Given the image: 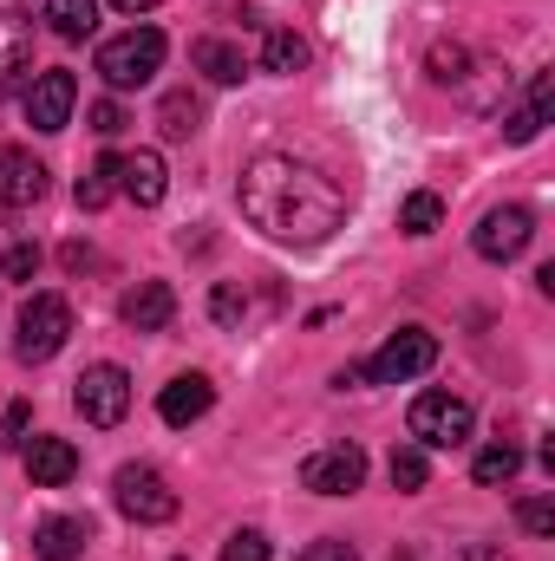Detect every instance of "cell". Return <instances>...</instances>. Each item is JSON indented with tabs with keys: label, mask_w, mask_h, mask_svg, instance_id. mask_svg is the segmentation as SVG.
<instances>
[{
	"label": "cell",
	"mask_w": 555,
	"mask_h": 561,
	"mask_svg": "<svg viewBox=\"0 0 555 561\" xmlns=\"http://www.w3.org/2000/svg\"><path fill=\"white\" fill-rule=\"evenodd\" d=\"M72 405H79V419L99 424V431L125 424V412H132V379H125V366H86L79 386H72Z\"/></svg>",
	"instance_id": "obj_6"
},
{
	"label": "cell",
	"mask_w": 555,
	"mask_h": 561,
	"mask_svg": "<svg viewBox=\"0 0 555 561\" xmlns=\"http://www.w3.org/2000/svg\"><path fill=\"white\" fill-rule=\"evenodd\" d=\"M517 470H523V450H517V444H484V450H477V463H471V477H477L484 490L517 483Z\"/></svg>",
	"instance_id": "obj_23"
},
{
	"label": "cell",
	"mask_w": 555,
	"mask_h": 561,
	"mask_svg": "<svg viewBox=\"0 0 555 561\" xmlns=\"http://www.w3.org/2000/svg\"><path fill=\"white\" fill-rule=\"evenodd\" d=\"M386 470H393V490H406V496L424 490V477H431V463H424V450H418V444L393 450V463H386Z\"/></svg>",
	"instance_id": "obj_26"
},
{
	"label": "cell",
	"mask_w": 555,
	"mask_h": 561,
	"mask_svg": "<svg viewBox=\"0 0 555 561\" xmlns=\"http://www.w3.org/2000/svg\"><path fill=\"white\" fill-rule=\"evenodd\" d=\"M209 405H216V386H209L203 373H183V379H170V386H163L157 419H163V424H196Z\"/></svg>",
	"instance_id": "obj_15"
},
{
	"label": "cell",
	"mask_w": 555,
	"mask_h": 561,
	"mask_svg": "<svg viewBox=\"0 0 555 561\" xmlns=\"http://www.w3.org/2000/svg\"><path fill=\"white\" fill-rule=\"evenodd\" d=\"M190 66H196L203 79H216V85H242V72H249V59H242V46H229V39H216V33H203V39L190 46Z\"/></svg>",
	"instance_id": "obj_19"
},
{
	"label": "cell",
	"mask_w": 555,
	"mask_h": 561,
	"mask_svg": "<svg viewBox=\"0 0 555 561\" xmlns=\"http://www.w3.org/2000/svg\"><path fill=\"white\" fill-rule=\"evenodd\" d=\"M236 196H242L249 229H262L281 249H314V242H327V236L347 222L340 183H333L327 170L301 163V157H281V150L256 157V163L242 170Z\"/></svg>",
	"instance_id": "obj_1"
},
{
	"label": "cell",
	"mask_w": 555,
	"mask_h": 561,
	"mask_svg": "<svg viewBox=\"0 0 555 561\" xmlns=\"http://www.w3.org/2000/svg\"><path fill=\"white\" fill-rule=\"evenodd\" d=\"M46 26H53L66 46H79V39L99 33V0H46Z\"/></svg>",
	"instance_id": "obj_20"
},
{
	"label": "cell",
	"mask_w": 555,
	"mask_h": 561,
	"mask_svg": "<svg viewBox=\"0 0 555 561\" xmlns=\"http://www.w3.org/2000/svg\"><path fill=\"white\" fill-rule=\"evenodd\" d=\"M209 313H216L223 327H242V320H249V287H236V280H223V287L209 294Z\"/></svg>",
	"instance_id": "obj_28"
},
{
	"label": "cell",
	"mask_w": 555,
	"mask_h": 561,
	"mask_svg": "<svg viewBox=\"0 0 555 561\" xmlns=\"http://www.w3.org/2000/svg\"><path fill=\"white\" fill-rule=\"evenodd\" d=\"M170 313H177L170 280H138V287L118 300V320H125L132 333H163V327H170Z\"/></svg>",
	"instance_id": "obj_12"
},
{
	"label": "cell",
	"mask_w": 555,
	"mask_h": 561,
	"mask_svg": "<svg viewBox=\"0 0 555 561\" xmlns=\"http://www.w3.org/2000/svg\"><path fill=\"white\" fill-rule=\"evenodd\" d=\"M196 118H203V105H196L190 92H170V99L157 105V125H163V138H190V131H196Z\"/></svg>",
	"instance_id": "obj_25"
},
{
	"label": "cell",
	"mask_w": 555,
	"mask_h": 561,
	"mask_svg": "<svg viewBox=\"0 0 555 561\" xmlns=\"http://www.w3.org/2000/svg\"><path fill=\"white\" fill-rule=\"evenodd\" d=\"M86 542H92V523H86V516H46V523L33 529V556L39 561H79Z\"/></svg>",
	"instance_id": "obj_16"
},
{
	"label": "cell",
	"mask_w": 555,
	"mask_h": 561,
	"mask_svg": "<svg viewBox=\"0 0 555 561\" xmlns=\"http://www.w3.org/2000/svg\"><path fill=\"white\" fill-rule=\"evenodd\" d=\"M118 170H125V157H118V150H105V157L79 176V209H105V203L118 196Z\"/></svg>",
	"instance_id": "obj_22"
},
{
	"label": "cell",
	"mask_w": 555,
	"mask_h": 561,
	"mask_svg": "<svg viewBox=\"0 0 555 561\" xmlns=\"http://www.w3.org/2000/svg\"><path fill=\"white\" fill-rule=\"evenodd\" d=\"M406 424H412L418 450H457V444L471 437L477 412H471L464 399H451V392H418L412 412H406Z\"/></svg>",
	"instance_id": "obj_5"
},
{
	"label": "cell",
	"mask_w": 555,
	"mask_h": 561,
	"mask_svg": "<svg viewBox=\"0 0 555 561\" xmlns=\"http://www.w3.org/2000/svg\"><path fill=\"white\" fill-rule=\"evenodd\" d=\"M431 366H438V340H431L424 327H406V333H393L366 366H347L340 386H360V379H373V386H406V379L431 373Z\"/></svg>",
	"instance_id": "obj_2"
},
{
	"label": "cell",
	"mask_w": 555,
	"mask_h": 561,
	"mask_svg": "<svg viewBox=\"0 0 555 561\" xmlns=\"http://www.w3.org/2000/svg\"><path fill=\"white\" fill-rule=\"evenodd\" d=\"M301 561H360V549H353V542H340V536H327V542H307Z\"/></svg>",
	"instance_id": "obj_34"
},
{
	"label": "cell",
	"mask_w": 555,
	"mask_h": 561,
	"mask_svg": "<svg viewBox=\"0 0 555 561\" xmlns=\"http://www.w3.org/2000/svg\"><path fill=\"white\" fill-rule=\"evenodd\" d=\"M438 222H444V203H438L431 190H412V196L399 203V229H406V236H431Z\"/></svg>",
	"instance_id": "obj_24"
},
{
	"label": "cell",
	"mask_w": 555,
	"mask_h": 561,
	"mask_svg": "<svg viewBox=\"0 0 555 561\" xmlns=\"http://www.w3.org/2000/svg\"><path fill=\"white\" fill-rule=\"evenodd\" d=\"M399 561H412V556H399Z\"/></svg>",
	"instance_id": "obj_37"
},
{
	"label": "cell",
	"mask_w": 555,
	"mask_h": 561,
	"mask_svg": "<svg viewBox=\"0 0 555 561\" xmlns=\"http://www.w3.org/2000/svg\"><path fill=\"white\" fill-rule=\"evenodd\" d=\"M26 437H33V399H13L0 419V450H26Z\"/></svg>",
	"instance_id": "obj_27"
},
{
	"label": "cell",
	"mask_w": 555,
	"mask_h": 561,
	"mask_svg": "<svg viewBox=\"0 0 555 561\" xmlns=\"http://www.w3.org/2000/svg\"><path fill=\"white\" fill-rule=\"evenodd\" d=\"M33 79V26L20 13H0V99Z\"/></svg>",
	"instance_id": "obj_13"
},
{
	"label": "cell",
	"mask_w": 555,
	"mask_h": 561,
	"mask_svg": "<svg viewBox=\"0 0 555 561\" xmlns=\"http://www.w3.org/2000/svg\"><path fill=\"white\" fill-rule=\"evenodd\" d=\"M550 105H555V79H550V72H530V92H523V105L503 118V138L530 144L543 125H550Z\"/></svg>",
	"instance_id": "obj_17"
},
{
	"label": "cell",
	"mask_w": 555,
	"mask_h": 561,
	"mask_svg": "<svg viewBox=\"0 0 555 561\" xmlns=\"http://www.w3.org/2000/svg\"><path fill=\"white\" fill-rule=\"evenodd\" d=\"M118 190H125L138 209H157V203H163V190H170L163 157H157V150H132V157H125V170H118Z\"/></svg>",
	"instance_id": "obj_18"
},
{
	"label": "cell",
	"mask_w": 555,
	"mask_h": 561,
	"mask_svg": "<svg viewBox=\"0 0 555 561\" xmlns=\"http://www.w3.org/2000/svg\"><path fill=\"white\" fill-rule=\"evenodd\" d=\"M301 483H307L314 496H353V490L366 483V450H360V444H327V450H314V457L301 463Z\"/></svg>",
	"instance_id": "obj_8"
},
{
	"label": "cell",
	"mask_w": 555,
	"mask_h": 561,
	"mask_svg": "<svg viewBox=\"0 0 555 561\" xmlns=\"http://www.w3.org/2000/svg\"><path fill=\"white\" fill-rule=\"evenodd\" d=\"M517 523H523L530 536H555V503L550 496H523V503H517Z\"/></svg>",
	"instance_id": "obj_30"
},
{
	"label": "cell",
	"mask_w": 555,
	"mask_h": 561,
	"mask_svg": "<svg viewBox=\"0 0 555 561\" xmlns=\"http://www.w3.org/2000/svg\"><path fill=\"white\" fill-rule=\"evenodd\" d=\"M464 66H471L464 46H431V79L438 85H464Z\"/></svg>",
	"instance_id": "obj_29"
},
{
	"label": "cell",
	"mask_w": 555,
	"mask_h": 561,
	"mask_svg": "<svg viewBox=\"0 0 555 561\" xmlns=\"http://www.w3.org/2000/svg\"><path fill=\"white\" fill-rule=\"evenodd\" d=\"M26 477H33V490H59V483L79 477V450L66 437H33L26 444Z\"/></svg>",
	"instance_id": "obj_14"
},
{
	"label": "cell",
	"mask_w": 555,
	"mask_h": 561,
	"mask_svg": "<svg viewBox=\"0 0 555 561\" xmlns=\"http://www.w3.org/2000/svg\"><path fill=\"white\" fill-rule=\"evenodd\" d=\"M66 268H72V275L92 268V249H86V242H66Z\"/></svg>",
	"instance_id": "obj_35"
},
{
	"label": "cell",
	"mask_w": 555,
	"mask_h": 561,
	"mask_svg": "<svg viewBox=\"0 0 555 561\" xmlns=\"http://www.w3.org/2000/svg\"><path fill=\"white\" fill-rule=\"evenodd\" d=\"M112 7H118V13H150L157 0H112Z\"/></svg>",
	"instance_id": "obj_36"
},
{
	"label": "cell",
	"mask_w": 555,
	"mask_h": 561,
	"mask_svg": "<svg viewBox=\"0 0 555 561\" xmlns=\"http://www.w3.org/2000/svg\"><path fill=\"white\" fill-rule=\"evenodd\" d=\"M275 549H269V536L262 529H236L229 536V549H223V561H269Z\"/></svg>",
	"instance_id": "obj_31"
},
{
	"label": "cell",
	"mask_w": 555,
	"mask_h": 561,
	"mask_svg": "<svg viewBox=\"0 0 555 561\" xmlns=\"http://www.w3.org/2000/svg\"><path fill=\"white\" fill-rule=\"evenodd\" d=\"M112 496H118V510L132 516V523H170L177 516V490L163 483V470H150V463H125L118 477H112Z\"/></svg>",
	"instance_id": "obj_7"
},
{
	"label": "cell",
	"mask_w": 555,
	"mask_h": 561,
	"mask_svg": "<svg viewBox=\"0 0 555 561\" xmlns=\"http://www.w3.org/2000/svg\"><path fill=\"white\" fill-rule=\"evenodd\" d=\"M66 333H72V307H66L59 294H33V300L20 307V320H13V353H20L26 366H39V359H53V353L66 346Z\"/></svg>",
	"instance_id": "obj_4"
},
{
	"label": "cell",
	"mask_w": 555,
	"mask_h": 561,
	"mask_svg": "<svg viewBox=\"0 0 555 561\" xmlns=\"http://www.w3.org/2000/svg\"><path fill=\"white\" fill-rule=\"evenodd\" d=\"M301 66H307V39H301V33H287V26H269V33H262V72L294 79Z\"/></svg>",
	"instance_id": "obj_21"
},
{
	"label": "cell",
	"mask_w": 555,
	"mask_h": 561,
	"mask_svg": "<svg viewBox=\"0 0 555 561\" xmlns=\"http://www.w3.org/2000/svg\"><path fill=\"white\" fill-rule=\"evenodd\" d=\"M530 242H536V216H530L523 203H497V209L477 222V255H484V262H517Z\"/></svg>",
	"instance_id": "obj_10"
},
{
	"label": "cell",
	"mask_w": 555,
	"mask_h": 561,
	"mask_svg": "<svg viewBox=\"0 0 555 561\" xmlns=\"http://www.w3.org/2000/svg\"><path fill=\"white\" fill-rule=\"evenodd\" d=\"M39 196H46V163H39L33 150L7 144V150H0V203H7V209H33Z\"/></svg>",
	"instance_id": "obj_11"
},
{
	"label": "cell",
	"mask_w": 555,
	"mask_h": 561,
	"mask_svg": "<svg viewBox=\"0 0 555 561\" xmlns=\"http://www.w3.org/2000/svg\"><path fill=\"white\" fill-rule=\"evenodd\" d=\"M0 275L7 280H33L39 275V249H33V242H13V249L0 255Z\"/></svg>",
	"instance_id": "obj_32"
},
{
	"label": "cell",
	"mask_w": 555,
	"mask_h": 561,
	"mask_svg": "<svg viewBox=\"0 0 555 561\" xmlns=\"http://www.w3.org/2000/svg\"><path fill=\"white\" fill-rule=\"evenodd\" d=\"M125 125H132V118H125L118 99H99V105H92V131H99V138H118Z\"/></svg>",
	"instance_id": "obj_33"
},
{
	"label": "cell",
	"mask_w": 555,
	"mask_h": 561,
	"mask_svg": "<svg viewBox=\"0 0 555 561\" xmlns=\"http://www.w3.org/2000/svg\"><path fill=\"white\" fill-rule=\"evenodd\" d=\"M157 66H163V33H157V26H132V33H118V39L99 46V79H105L112 92L150 85Z\"/></svg>",
	"instance_id": "obj_3"
},
{
	"label": "cell",
	"mask_w": 555,
	"mask_h": 561,
	"mask_svg": "<svg viewBox=\"0 0 555 561\" xmlns=\"http://www.w3.org/2000/svg\"><path fill=\"white\" fill-rule=\"evenodd\" d=\"M72 105H79V79H72V72L53 66V72L26 79V125H33V131H46V138L66 131V125H72Z\"/></svg>",
	"instance_id": "obj_9"
}]
</instances>
